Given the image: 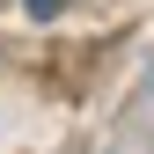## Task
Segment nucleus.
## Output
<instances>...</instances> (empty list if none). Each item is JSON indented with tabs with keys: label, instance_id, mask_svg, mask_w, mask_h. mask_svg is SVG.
I'll list each match as a JSON object with an SVG mask.
<instances>
[{
	"label": "nucleus",
	"instance_id": "obj_1",
	"mask_svg": "<svg viewBox=\"0 0 154 154\" xmlns=\"http://www.w3.org/2000/svg\"><path fill=\"white\" fill-rule=\"evenodd\" d=\"M22 8L37 15V22H51V15H59V8H66V0H22Z\"/></svg>",
	"mask_w": 154,
	"mask_h": 154
}]
</instances>
